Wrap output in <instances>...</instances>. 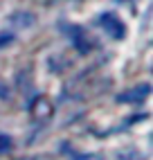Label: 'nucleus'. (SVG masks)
Instances as JSON below:
<instances>
[{"instance_id":"1","label":"nucleus","mask_w":153,"mask_h":160,"mask_svg":"<svg viewBox=\"0 0 153 160\" xmlns=\"http://www.w3.org/2000/svg\"><path fill=\"white\" fill-rule=\"evenodd\" d=\"M99 25H101V29L106 34L111 38H115V41L126 36V25L122 23V18L115 16V14H101L99 16Z\"/></svg>"},{"instance_id":"2","label":"nucleus","mask_w":153,"mask_h":160,"mask_svg":"<svg viewBox=\"0 0 153 160\" xmlns=\"http://www.w3.org/2000/svg\"><path fill=\"white\" fill-rule=\"evenodd\" d=\"M149 86H137V88H133V90H126L124 95H119V102H142V99H146L149 97Z\"/></svg>"},{"instance_id":"3","label":"nucleus","mask_w":153,"mask_h":160,"mask_svg":"<svg viewBox=\"0 0 153 160\" xmlns=\"http://www.w3.org/2000/svg\"><path fill=\"white\" fill-rule=\"evenodd\" d=\"M12 147H14V140L9 135L0 133V153H9V151H12Z\"/></svg>"},{"instance_id":"4","label":"nucleus","mask_w":153,"mask_h":160,"mask_svg":"<svg viewBox=\"0 0 153 160\" xmlns=\"http://www.w3.org/2000/svg\"><path fill=\"white\" fill-rule=\"evenodd\" d=\"M12 34H0V48H2V45H7V43H12Z\"/></svg>"}]
</instances>
